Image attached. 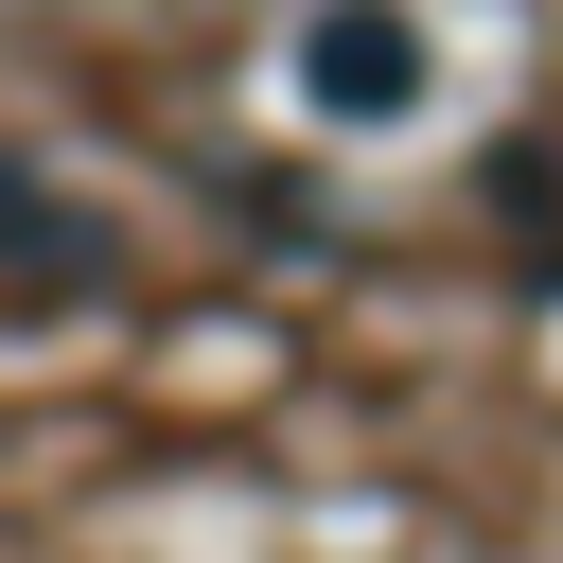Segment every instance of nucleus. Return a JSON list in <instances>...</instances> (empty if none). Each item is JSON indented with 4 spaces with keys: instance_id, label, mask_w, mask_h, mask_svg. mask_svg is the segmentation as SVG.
Here are the masks:
<instances>
[{
    "instance_id": "f257e3e1",
    "label": "nucleus",
    "mask_w": 563,
    "mask_h": 563,
    "mask_svg": "<svg viewBox=\"0 0 563 563\" xmlns=\"http://www.w3.org/2000/svg\"><path fill=\"white\" fill-rule=\"evenodd\" d=\"M299 106L317 123H405L422 106V18L405 0H317L299 18Z\"/></svg>"
}]
</instances>
